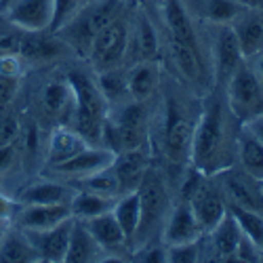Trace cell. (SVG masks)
Segmentation results:
<instances>
[{"label":"cell","instance_id":"obj_5","mask_svg":"<svg viewBox=\"0 0 263 263\" xmlns=\"http://www.w3.org/2000/svg\"><path fill=\"white\" fill-rule=\"evenodd\" d=\"M177 97H166L162 112V152L175 164H185L192 158V141L198 116H192Z\"/></svg>","mask_w":263,"mask_h":263},{"label":"cell","instance_id":"obj_3","mask_svg":"<svg viewBox=\"0 0 263 263\" xmlns=\"http://www.w3.org/2000/svg\"><path fill=\"white\" fill-rule=\"evenodd\" d=\"M137 192H139L141 217H139L137 234L130 245L135 249H141L145 245H152V238L156 234H162V228L166 223L173 204H171V194L164 181V175L152 166L143 175Z\"/></svg>","mask_w":263,"mask_h":263},{"label":"cell","instance_id":"obj_47","mask_svg":"<svg viewBox=\"0 0 263 263\" xmlns=\"http://www.w3.org/2000/svg\"><path fill=\"white\" fill-rule=\"evenodd\" d=\"M259 251H261V261H263V242H261V247H259Z\"/></svg>","mask_w":263,"mask_h":263},{"label":"cell","instance_id":"obj_6","mask_svg":"<svg viewBox=\"0 0 263 263\" xmlns=\"http://www.w3.org/2000/svg\"><path fill=\"white\" fill-rule=\"evenodd\" d=\"M130 24H133V19L126 15V9H124L116 19L109 21L93 38V42L89 45V51H86V57H89V63L97 72L120 68L122 65L128 53Z\"/></svg>","mask_w":263,"mask_h":263},{"label":"cell","instance_id":"obj_7","mask_svg":"<svg viewBox=\"0 0 263 263\" xmlns=\"http://www.w3.org/2000/svg\"><path fill=\"white\" fill-rule=\"evenodd\" d=\"M226 103L238 122H247L257 114H263V84L245 59L236 72L223 84Z\"/></svg>","mask_w":263,"mask_h":263},{"label":"cell","instance_id":"obj_4","mask_svg":"<svg viewBox=\"0 0 263 263\" xmlns=\"http://www.w3.org/2000/svg\"><path fill=\"white\" fill-rule=\"evenodd\" d=\"M124 0H91L84 5L68 24H63L57 32H53L65 47H70L82 55H86L93 38L124 11Z\"/></svg>","mask_w":263,"mask_h":263},{"label":"cell","instance_id":"obj_28","mask_svg":"<svg viewBox=\"0 0 263 263\" xmlns=\"http://www.w3.org/2000/svg\"><path fill=\"white\" fill-rule=\"evenodd\" d=\"M0 261L3 263H32L40 259L24 230L7 228L3 238H0Z\"/></svg>","mask_w":263,"mask_h":263},{"label":"cell","instance_id":"obj_19","mask_svg":"<svg viewBox=\"0 0 263 263\" xmlns=\"http://www.w3.org/2000/svg\"><path fill=\"white\" fill-rule=\"evenodd\" d=\"M70 217V204H26L17 213V223L21 230H49Z\"/></svg>","mask_w":263,"mask_h":263},{"label":"cell","instance_id":"obj_44","mask_svg":"<svg viewBox=\"0 0 263 263\" xmlns=\"http://www.w3.org/2000/svg\"><path fill=\"white\" fill-rule=\"evenodd\" d=\"M13 204L5 198V196L3 194H0V219H5V221H9V219H11V215H13Z\"/></svg>","mask_w":263,"mask_h":263},{"label":"cell","instance_id":"obj_13","mask_svg":"<svg viewBox=\"0 0 263 263\" xmlns=\"http://www.w3.org/2000/svg\"><path fill=\"white\" fill-rule=\"evenodd\" d=\"M213 42V61H215V80L217 84H226L228 78L236 72V68L245 61L242 51H240L238 38L230 24L217 26Z\"/></svg>","mask_w":263,"mask_h":263},{"label":"cell","instance_id":"obj_35","mask_svg":"<svg viewBox=\"0 0 263 263\" xmlns=\"http://www.w3.org/2000/svg\"><path fill=\"white\" fill-rule=\"evenodd\" d=\"M228 211L234 217V221L238 223L240 232L249 236L257 247H261V242H263V213L251 211L245 206H234V204H228Z\"/></svg>","mask_w":263,"mask_h":263},{"label":"cell","instance_id":"obj_16","mask_svg":"<svg viewBox=\"0 0 263 263\" xmlns=\"http://www.w3.org/2000/svg\"><path fill=\"white\" fill-rule=\"evenodd\" d=\"M230 26L238 38L240 51H242V57L247 61L263 53V9L247 7Z\"/></svg>","mask_w":263,"mask_h":263},{"label":"cell","instance_id":"obj_23","mask_svg":"<svg viewBox=\"0 0 263 263\" xmlns=\"http://www.w3.org/2000/svg\"><path fill=\"white\" fill-rule=\"evenodd\" d=\"M80 221L86 226V230H89L91 236L97 240V245L103 249V253H114V251H120L128 245L112 211L101 213V215L91 217V219H80Z\"/></svg>","mask_w":263,"mask_h":263},{"label":"cell","instance_id":"obj_9","mask_svg":"<svg viewBox=\"0 0 263 263\" xmlns=\"http://www.w3.org/2000/svg\"><path fill=\"white\" fill-rule=\"evenodd\" d=\"M53 0H9L0 19L21 32H47L53 21Z\"/></svg>","mask_w":263,"mask_h":263},{"label":"cell","instance_id":"obj_43","mask_svg":"<svg viewBox=\"0 0 263 263\" xmlns=\"http://www.w3.org/2000/svg\"><path fill=\"white\" fill-rule=\"evenodd\" d=\"M249 63H251V68H253V72L257 74L259 82L263 84V53H259V55H255L253 59H249Z\"/></svg>","mask_w":263,"mask_h":263},{"label":"cell","instance_id":"obj_36","mask_svg":"<svg viewBox=\"0 0 263 263\" xmlns=\"http://www.w3.org/2000/svg\"><path fill=\"white\" fill-rule=\"evenodd\" d=\"M247 9V5L238 0H206L204 5V17L215 26L232 24V21Z\"/></svg>","mask_w":263,"mask_h":263},{"label":"cell","instance_id":"obj_2","mask_svg":"<svg viewBox=\"0 0 263 263\" xmlns=\"http://www.w3.org/2000/svg\"><path fill=\"white\" fill-rule=\"evenodd\" d=\"M68 82L74 95V107L70 116L72 128H76L89 141V145H99L101 126L103 120L107 118L109 105L99 91L97 80L91 78L89 74L74 70L68 74Z\"/></svg>","mask_w":263,"mask_h":263},{"label":"cell","instance_id":"obj_26","mask_svg":"<svg viewBox=\"0 0 263 263\" xmlns=\"http://www.w3.org/2000/svg\"><path fill=\"white\" fill-rule=\"evenodd\" d=\"M103 249L97 245V240L91 236V232L86 230V226L80 219H74L72 234H70V245L65 251L63 261L68 263H89V261H101Z\"/></svg>","mask_w":263,"mask_h":263},{"label":"cell","instance_id":"obj_46","mask_svg":"<svg viewBox=\"0 0 263 263\" xmlns=\"http://www.w3.org/2000/svg\"><path fill=\"white\" fill-rule=\"evenodd\" d=\"M9 5V0H0V13H3V9Z\"/></svg>","mask_w":263,"mask_h":263},{"label":"cell","instance_id":"obj_12","mask_svg":"<svg viewBox=\"0 0 263 263\" xmlns=\"http://www.w3.org/2000/svg\"><path fill=\"white\" fill-rule=\"evenodd\" d=\"M72 226H74V217L65 219V221H61L49 230H24V232L32 242L34 251L38 253L40 261L57 263V261H63L65 251H68Z\"/></svg>","mask_w":263,"mask_h":263},{"label":"cell","instance_id":"obj_34","mask_svg":"<svg viewBox=\"0 0 263 263\" xmlns=\"http://www.w3.org/2000/svg\"><path fill=\"white\" fill-rule=\"evenodd\" d=\"M70 185L74 190H86V192H95V194H101V196H109V198H118L122 194L120 192V185H118V179L112 171V166H107L103 171H97L89 177H82V179H76V181H70Z\"/></svg>","mask_w":263,"mask_h":263},{"label":"cell","instance_id":"obj_39","mask_svg":"<svg viewBox=\"0 0 263 263\" xmlns=\"http://www.w3.org/2000/svg\"><path fill=\"white\" fill-rule=\"evenodd\" d=\"M232 261H247V263H253V261H261V251L259 247L253 242L249 236H240V242L236 247V253L232 257Z\"/></svg>","mask_w":263,"mask_h":263},{"label":"cell","instance_id":"obj_29","mask_svg":"<svg viewBox=\"0 0 263 263\" xmlns=\"http://www.w3.org/2000/svg\"><path fill=\"white\" fill-rule=\"evenodd\" d=\"M116 221L126 238V242L130 245L133 238L137 234V228H139V217H141V204H139V192L133 190V192H124L116 198V204L112 209Z\"/></svg>","mask_w":263,"mask_h":263},{"label":"cell","instance_id":"obj_27","mask_svg":"<svg viewBox=\"0 0 263 263\" xmlns=\"http://www.w3.org/2000/svg\"><path fill=\"white\" fill-rule=\"evenodd\" d=\"M63 42L51 32V36H45L42 32H24L19 42V57L28 61H49L57 57L63 51Z\"/></svg>","mask_w":263,"mask_h":263},{"label":"cell","instance_id":"obj_24","mask_svg":"<svg viewBox=\"0 0 263 263\" xmlns=\"http://www.w3.org/2000/svg\"><path fill=\"white\" fill-rule=\"evenodd\" d=\"M162 19H164V26L168 30V38L181 40L194 49H200L194 24H192V19H190L181 0H164L162 3Z\"/></svg>","mask_w":263,"mask_h":263},{"label":"cell","instance_id":"obj_21","mask_svg":"<svg viewBox=\"0 0 263 263\" xmlns=\"http://www.w3.org/2000/svg\"><path fill=\"white\" fill-rule=\"evenodd\" d=\"M86 145H89V141H86L76 128L57 126L47 141V164L53 168L65 160H70L72 156H76Z\"/></svg>","mask_w":263,"mask_h":263},{"label":"cell","instance_id":"obj_18","mask_svg":"<svg viewBox=\"0 0 263 263\" xmlns=\"http://www.w3.org/2000/svg\"><path fill=\"white\" fill-rule=\"evenodd\" d=\"M126 84L130 99L147 101L160 89V65L158 61H135L126 70Z\"/></svg>","mask_w":263,"mask_h":263},{"label":"cell","instance_id":"obj_48","mask_svg":"<svg viewBox=\"0 0 263 263\" xmlns=\"http://www.w3.org/2000/svg\"><path fill=\"white\" fill-rule=\"evenodd\" d=\"M261 185H263V181H261Z\"/></svg>","mask_w":263,"mask_h":263},{"label":"cell","instance_id":"obj_17","mask_svg":"<svg viewBox=\"0 0 263 263\" xmlns=\"http://www.w3.org/2000/svg\"><path fill=\"white\" fill-rule=\"evenodd\" d=\"M135 61H158L160 59V38L145 13H137L130 24L128 53Z\"/></svg>","mask_w":263,"mask_h":263},{"label":"cell","instance_id":"obj_45","mask_svg":"<svg viewBox=\"0 0 263 263\" xmlns=\"http://www.w3.org/2000/svg\"><path fill=\"white\" fill-rule=\"evenodd\" d=\"M9 226H7V221L5 219H0V238H3V234H5V230H7Z\"/></svg>","mask_w":263,"mask_h":263},{"label":"cell","instance_id":"obj_25","mask_svg":"<svg viewBox=\"0 0 263 263\" xmlns=\"http://www.w3.org/2000/svg\"><path fill=\"white\" fill-rule=\"evenodd\" d=\"M236 160L251 177L263 181V143L240 122L236 135Z\"/></svg>","mask_w":263,"mask_h":263},{"label":"cell","instance_id":"obj_10","mask_svg":"<svg viewBox=\"0 0 263 263\" xmlns=\"http://www.w3.org/2000/svg\"><path fill=\"white\" fill-rule=\"evenodd\" d=\"M187 204L196 217V221L204 230V234L211 232L228 213V202L223 194L219 192V187L215 185V181L211 179V175H204V179L187 198Z\"/></svg>","mask_w":263,"mask_h":263},{"label":"cell","instance_id":"obj_8","mask_svg":"<svg viewBox=\"0 0 263 263\" xmlns=\"http://www.w3.org/2000/svg\"><path fill=\"white\" fill-rule=\"evenodd\" d=\"M211 179L215 181L219 192L223 194L228 204L263 213V185L259 179L251 177L247 171L230 164L221 171L213 173Z\"/></svg>","mask_w":263,"mask_h":263},{"label":"cell","instance_id":"obj_37","mask_svg":"<svg viewBox=\"0 0 263 263\" xmlns=\"http://www.w3.org/2000/svg\"><path fill=\"white\" fill-rule=\"evenodd\" d=\"M53 3H55V11H53V21H51L49 32H57L63 24H68L84 5H89L91 0H53Z\"/></svg>","mask_w":263,"mask_h":263},{"label":"cell","instance_id":"obj_14","mask_svg":"<svg viewBox=\"0 0 263 263\" xmlns=\"http://www.w3.org/2000/svg\"><path fill=\"white\" fill-rule=\"evenodd\" d=\"M202 236H204V230L196 221L190 204L187 202L173 204L168 219L162 228V234H160V242L164 247H173V245L196 242V240H202Z\"/></svg>","mask_w":263,"mask_h":263},{"label":"cell","instance_id":"obj_30","mask_svg":"<svg viewBox=\"0 0 263 263\" xmlns=\"http://www.w3.org/2000/svg\"><path fill=\"white\" fill-rule=\"evenodd\" d=\"M211 236V242H213V249L217 253V257L221 261H232L234 253H236V247L240 242V232L238 223L234 221V217L230 215V211L223 215V219L219 221L211 232H206Z\"/></svg>","mask_w":263,"mask_h":263},{"label":"cell","instance_id":"obj_40","mask_svg":"<svg viewBox=\"0 0 263 263\" xmlns=\"http://www.w3.org/2000/svg\"><path fill=\"white\" fill-rule=\"evenodd\" d=\"M19 118L13 114H3L0 112V147L11 143L19 135Z\"/></svg>","mask_w":263,"mask_h":263},{"label":"cell","instance_id":"obj_33","mask_svg":"<svg viewBox=\"0 0 263 263\" xmlns=\"http://www.w3.org/2000/svg\"><path fill=\"white\" fill-rule=\"evenodd\" d=\"M99 76L95 78L97 80V86L101 95L105 97L107 105H118L126 99H130L128 95V84H126V70L122 68H112V70H103V72H97Z\"/></svg>","mask_w":263,"mask_h":263},{"label":"cell","instance_id":"obj_20","mask_svg":"<svg viewBox=\"0 0 263 263\" xmlns=\"http://www.w3.org/2000/svg\"><path fill=\"white\" fill-rule=\"evenodd\" d=\"M168 57L175 65V70L179 72V76L198 86L202 80H204V70H202V57H200V49H194L190 45L181 40H175V38H168Z\"/></svg>","mask_w":263,"mask_h":263},{"label":"cell","instance_id":"obj_32","mask_svg":"<svg viewBox=\"0 0 263 263\" xmlns=\"http://www.w3.org/2000/svg\"><path fill=\"white\" fill-rule=\"evenodd\" d=\"M42 105L51 116H72V107H74V95H72V86L65 80H53L42 89Z\"/></svg>","mask_w":263,"mask_h":263},{"label":"cell","instance_id":"obj_31","mask_svg":"<svg viewBox=\"0 0 263 263\" xmlns=\"http://www.w3.org/2000/svg\"><path fill=\"white\" fill-rule=\"evenodd\" d=\"M114 204H116V198H109V196H101L86 190H74V196L70 200V211L74 219H91L101 213L112 211Z\"/></svg>","mask_w":263,"mask_h":263},{"label":"cell","instance_id":"obj_1","mask_svg":"<svg viewBox=\"0 0 263 263\" xmlns=\"http://www.w3.org/2000/svg\"><path fill=\"white\" fill-rule=\"evenodd\" d=\"M236 120L223 99H209L196 122L194 141H192V158L190 164L202 171L204 175H213L236 160V135L230 122Z\"/></svg>","mask_w":263,"mask_h":263},{"label":"cell","instance_id":"obj_15","mask_svg":"<svg viewBox=\"0 0 263 263\" xmlns=\"http://www.w3.org/2000/svg\"><path fill=\"white\" fill-rule=\"evenodd\" d=\"M147 168H149L147 145L135 147V149H122L114 156V162H112V171L116 175L122 194L137 190Z\"/></svg>","mask_w":263,"mask_h":263},{"label":"cell","instance_id":"obj_42","mask_svg":"<svg viewBox=\"0 0 263 263\" xmlns=\"http://www.w3.org/2000/svg\"><path fill=\"white\" fill-rule=\"evenodd\" d=\"M242 124L263 143V114H257V116H253L251 120H247V122H242Z\"/></svg>","mask_w":263,"mask_h":263},{"label":"cell","instance_id":"obj_38","mask_svg":"<svg viewBox=\"0 0 263 263\" xmlns=\"http://www.w3.org/2000/svg\"><path fill=\"white\" fill-rule=\"evenodd\" d=\"M198 259H200V240L166 247V261H171V263H192Z\"/></svg>","mask_w":263,"mask_h":263},{"label":"cell","instance_id":"obj_22","mask_svg":"<svg viewBox=\"0 0 263 263\" xmlns=\"http://www.w3.org/2000/svg\"><path fill=\"white\" fill-rule=\"evenodd\" d=\"M74 196V187L68 183H57V181H34L28 187H24L17 196L19 206L26 204H70Z\"/></svg>","mask_w":263,"mask_h":263},{"label":"cell","instance_id":"obj_11","mask_svg":"<svg viewBox=\"0 0 263 263\" xmlns=\"http://www.w3.org/2000/svg\"><path fill=\"white\" fill-rule=\"evenodd\" d=\"M114 156H116L114 152L103 147V145H86L82 152H78L76 156L53 166L51 171L61 175V177H65V179H70V181H76V179H82V177H89V175H93L97 171L112 166Z\"/></svg>","mask_w":263,"mask_h":263},{"label":"cell","instance_id":"obj_41","mask_svg":"<svg viewBox=\"0 0 263 263\" xmlns=\"http://www.w3.org/2000/svg\"><path fill=\"white\" fill-rule=\"evenodd\" d=\"M17 152H19L17 139L0 147V175H3V173H7V171L13 166V162L17 160Z\"/></svg>","mask_w":263,"mask_h":263}]
</instances>
